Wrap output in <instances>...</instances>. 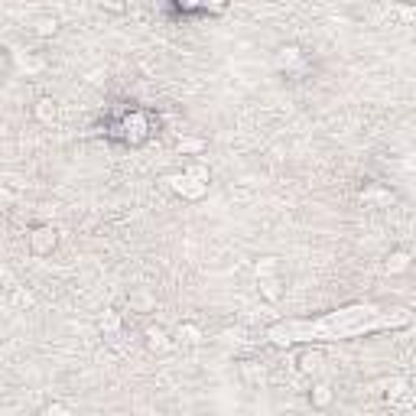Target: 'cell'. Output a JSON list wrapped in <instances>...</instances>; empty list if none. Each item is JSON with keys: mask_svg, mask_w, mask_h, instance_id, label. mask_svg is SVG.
<instances>
[{"mask_svg": "<svg viewBox=\"0 0 416 416\" xmlns=\"http://www.w3.org/2000/svg\"><path fill=\"white\" fill-rule=\"evenodd\" d=\"M413 325V312L404 306H377V302H348L312 319H277L264 329V338L273 348H299V345H332L352 342L364 335H381Z\"/></svg>", "mask_w": 416, "mask_h": 416, "instance_id": "1", "label": "cell"}, {"mask_svg": "<svg viewBox=\"0 0 416 416\" xmlns=\"http://www.w3.org/2000/svg\"><path fill=\"white\" fill-rule=\"evenodd\" d=\"M170 189L176 195H182L186 202H199V199H205L208 195V186H212V170L205 166L202 160L189 163L182 172H176V176H170Z\"/></svg>", "mask_w": 416, "mask_h": 416, "instance_id": "2", "label": "cell"}, {"mask_svg": "<svg viewBox=\"0 0 416 416\" xmlns=\"http://www.w3.org/2000/svg\"><path fill=\"white\" fill-rule=\"evenodd\" d=\"M257 289H260V296L267 299V302H280L283 299V277H280V260L277 257H264V260H257Z\"/></svg>", "mask_w": 416, "mask_h": 416, "instance_id": "3", "label": "cell"}, {"mask_svg": "<svg viewBox=\"0 0 416 416\" xmlns=\"http://www.w3.org/2000/svg\"><path fill=\"white\" fill-rule=\"evenodd\" d=\"M26 244H30L33 257H49L59 247V228L55 224H36L26 235Z\"/></svg>", "mask_w": 416, "mask_h": 416, "instance_id": "4", "label": "cell"}, {"mask_svg": "<svg viewBox=\"0 0 416 416\" xmlns=\"http://www.w3.org/2000/svg\"><path fill=\"white\" fill-rule=\"evenodd\" d=\"M381 390H384V400L390 406H406L413 400V390H410L406 377H387L384 384H381Z\"/></svg>", "mask_w": 416, "mask_h": 416, "instance_id": "5", "label": "cell"}, {"mask_svg": "<svg viewBox=\"0 0 416 416\" xmlns=\"http://www.w3.org/2000/svg\"><path fill=\"white\" fill-rule=\"evenodd\" d=\"M143 342H147L150 352H156V354H166L176 348V338H172L163 325H147V329H143Z\"/></svg>", "mask_w": 416, "mask_h": 416, "instance_id": "6", "label": "cell"}, {"mask_svg": "<svg viewBox=\"0 0 416 416\" xmlns=\"http://www.w3.org/2000/svg\"><path fill=\"white\" fill-rule=\"evenodd\" d=\"M413 270V254L406 251V247H397V251H390L384 260V273L387 277H404V273H410Z\"/></svg>", "mask_w": 416, "mask_h": 416, "instance_id": "7", "label": "cell"}, {"mask_svg": "<svg viewBox=\"0 0 416 416\" xmlns=\"http://www.w3.org/2000/svg\"><path fill=\"white\" fill-rule=\"evenodd\" d=\"M306 65V53L299 49V46H280L277 49V69L280 72H299Z\"/></svg>", "mask_w": 416, "mask_h": 416, "instance_id": "8", "label": "cell"}, {"mask_svg": "<svg viewBox=\"0 0 416 416\" xmlns=\"http://www.w3.org/2000/svg\"><path fill=\"white\" fill-rule=\"evenodd\" d=\"M33 118L39 120L43 127H53L55 120H59V101H55V98H39V101L33 105Z\"/></svg>", "mask_w": 416, "mask_h": 416, "instance_id": "9", "label": "cell"}, {"mask_svg": "<svg viewBox=\"0 0 416 416\" xmlns=\"http://www.w3.org/2000/svg\"><path fill=\"white\" fill-rule=\"evenodd\" d=\"M302 352H299V358H296V368H299V374H316L322 368V358L325 354L319 352V348H312V345H299Z\"/></svg>", "mask_w": 416, "mask_h": 416, "instance_id": "10", "label": "cell"}, {"mask_svg": "<svg viewBox=\"0 0 416 416\" xmlns=\"http://www.w3.org/2000/svg\"><path fill=\"white\" fill-rule=\"evenodd\" d=\"M98 329L105 332V338H114V335H120V329H124V316H120L118 309H105L98 316Z\"/></svg>", "mask_w": 416, "mask_h": 416, "instance_id": "11", "label": "cell"}, {"mask_svg": "<svg viewBox=\"0 0 416 416\" xmlns=\"http://www.w3.org/2000/svg\"><path fill=\"white\" fill-rule=\"evenodd\" d=\"M202 329L195 325V322H182L179 329H176V345H186V348H195V345H202Z\"/></svg>", "mask_w": 416, "mask_h": 416, "instance_id": "12", "label": "cell"}, {"mask_svg": "<svg viewBox=\"0 0 416 416\" xmlns=\"http://www.w3.org/2000/svg\"><path fill=\"white\" fill-rule=\"evenodd\" d=\"M332 397H335V390H332L329 384H316L309 390V404H312V410H325V406L332 404Z\"/></svg>", "mask_w": 416, "mask_h": 416, "instance_id": "13", "label": "cell"}, {"mask_svg": "<svg viewBox=\"0 0 416 416\" xmlns=\"http://www.w3.org/2000/svg\"><path fill=\"white\" fill-rule=\"evenodd\" d=\"M33 33H36L39 39H49V36L59 33V20H55V17H39V20L33 23Z\"/></svg>", "mask_w": 416, "mask_h": 416, "instance_id": "14", "label": "cell"}, {"mask_svg": "<svg viewBox=\"0 0 416 416\" xmlns=\"http://www.w3.org/2000/svg\"><path fill=\"white\" fill-rule=\"evenodd\" d=\"M176 150H179L182 156H192V153H202L205 150V140H192V137H186L176 143Z\"/></svg>", "mask_w": 416, "mask_h": 416, "instance_id": "15", "label": "cell"}, {"mask_svg": "<svg viewBox=\"0 0 416 416\" xmlns=\"http://www.w3.org/2000/svg\"><path fill=\"white\" fill-rule=\"evenodd\" d=\"M218 338H221V345H228V348H231V345H244V329H228V332H221V335H218Z\"/></svg>", "mask_w": 416, "mask_h": 416, "instance_id": "16", "label": "cell"}, {"mask_svg": "<svg viewBox=\"0 0 416 416\" xmlns=\"http://www.w3.org/2000/svg\"><path fill=\"white\" fill-rule=\"evenodd\" d=\"M394 13H397V20H400V23H406V26H413V23H416V7H406V3H397V7H394Z\"/></svg>", "mask_w": 416, "mask_h": 416, "instance_id": "17", "label": "cell"}, {"mask_svg": "<svg viewBox=\"0 0 416 416\" xmlns=\"http://www.w3.org/2000/svg\"><path fill=\"white\" fill-rule=\"evenodd\" d=\"M72 413V406L69 404H59V400H53V404L43 406V416H69Z\"/></svg>", "mask_w": 416, "mask_h": 416, "instance_id": "18", "label": "cell"}, {"mask_svg": "<svg viewBox=\"0 0 416 416\" xmlns=\"http://www.w3.org/2000/svg\"><path fill=\"white\" fill-rule=\"evenodd\" d=\"M199 10L224 13V10H228V0H199Z\"/></svg>", "mask_w": 416, "mask_h": 416, "instance_id": "19", "label": "cell"}, {"mask_svg": "<svg viewBox=\"0 0 416 416\" xmlns=\"http://www.w3.org/2000/svg\"><path fill=\"white\" fill-rule=\"evenodd\" d=\"M364 199H374L377 208H384L387 202H394V195H390V192H364Z\"/></svg>", "mask_w": 416, "mask_h": 416, "instance_id": "20", "label": "cell"}, {"mask_svg": "<svg viewBox=\"0 0 416 416\" xmlns=\"http://www.w3.org/2000/svg\"><path fill=\"white\" fill-rule=\"evenodd\" d=\"M13 306H23V309H26V306H33V293H26V289H17V293H13Z\"/></svg>", "mask_w": 416, "mask_h": 416, "instance_id": "21", "label": "cell"}, {"mask_svg": "<svg viewBox=\"0 0 416 416\" xmlns=\"http://www.w3.org/2000/svg\"><path fill=\"white\" fill-rule=\"evenodd\" d=\"M98 3H101L105 10H111V13H120L124 7H127V0H98Z\"/></svg>", "mask_w": 416, "mask_h": 416, "instance_id": "22", "label": "cell"}, {"mask_svg": "<svg viewBox=\"0 0 416 416\" xmlns=\"http://www.w3.org/2000/svg\"><path fill=\"white\" fill-rule=\"evenodd\" d=\"M134 302H140V309H143V312H147L150 306H153V302H150V296H147V293H137V296H134Z\"/></svg>", "mask_w": 416, "mask_h": 416, "instance_id": "23", "label": "cell"}]
</instances>
